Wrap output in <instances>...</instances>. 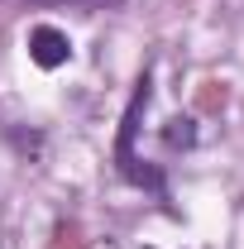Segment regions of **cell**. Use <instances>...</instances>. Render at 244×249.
Masks as SVG:
<instances>
[{
  "label": "cell",
  "instance_id": "cell-2",
  "mask_svg": "<svg viewBox=\"0 0 244 249\" xmlns=\"http://www.w3.org/2000/svg\"><path fill=\"white\" fill-rule=\"evenodd\" d=\"M29 58L53 72V67H62V62L72 58V38L62 29H53V24H34L29 29Z\"/></svg>",
  "mask_w": 244,
  "mask_h": 249
},
{
  "label": "cell",
  "instance_id": "cell-3",
  "mask_svg": "<svg viewBox=\"0 0 244 249\" xmlns=\"http://www.w3.org/2000/svg\"><path fill=\"white\" fill-rule=\"evenodd\" d=\"M163 144L168 149H192L196 144V120L192 115H173V120L163 124Z\"/></svg>",
  "mask_w": 244,
  "mask_h": 249
},
{
  "label": "cell",
  "instance_id": "cell-1",
  "mask_svg": "<svg viewBox=\"0 0 244 249\" xmlns=\"http://www.w3.org/2000/svg\"><path fill=\"white\" fill-rule=\"evenodd\" d=\"M149 72L139 77V87L129 96V106H124V120H120V144H115V163H120V173L129 178L134 187H149V192H163V173L158 168H139V158H134V134H139V120H144V110H149Z\"/></svg>",
  "mask_w": 244,
  "mask_h": 249
}]
</instances>
